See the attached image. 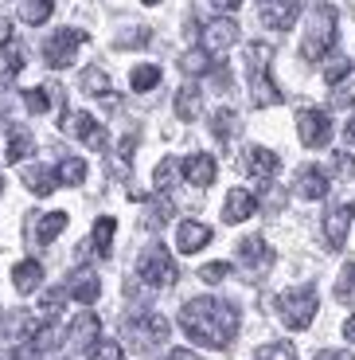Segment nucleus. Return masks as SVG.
Returning <instances> with one entry per match:
<instances>
[{"instance_id": "f257e3e1", "label": "nucleus", "mask_w": 355, "mask_h": 360, "mask_svg": "<svg viewBox=\"0 0 355 360\" xmlns=\"http://www.w3.org/2000/svg\"><path fill=\"white\" fill-rule=\"evenodd\" d=\"M180 329L203 349H227L239 333V309L219 297H192L180 309Z\"/></svg>"}, {"instance_id": "f03ea898", "label": "nucleus", "mask_w": 355, "mask_h": 360, "mask_svg": "<svg viewBox=\"0 0 355 360\" xmlns=\"http://www.w3.org/2000/svg\"><path fill=\"white\" fill-rule=\"evenodd\" d=\"M336 44V12L328 4H316L309 16V27H304V44H301V59L304 63H316L328 55V47Z\"/></svg>"}, {"instance_id": "7ed1b4c3", "label": "nucleus", "mask_w": 355, "mask_h": 360, "mask_svg": "<svg viewBox=\"0 0 355 360\" xmlns=\"http://www.w3.org/2000/svg\"><path fill=\"white\" fill-rule=\"evenodd\" d=\"M274 59V47L269 44H250L246 47V67H250V90H254V106H277L281 102V90L277 82H269L266 67Z\"/></svg>"}, {"instance_id": "20e7f679", "label": "nucleus", "mask_w": 355, "mask_h": 360, "mask_svg": "<svg viewBox=\"0 0 355 360\" xmlns=\"http://www.w3.org/2000/svg\"><path fill=\"white\" fill-rule=\"evenodd\" d=\"M277 309H281V321L289 329H304L316 317V290L312 286L285 290V294H277Z\"/></svg>"}, {"instance_id": "39448f33", "label": "nucleus", "mask_w": 355, "mask_h": 360, "mask_svg": "<svg viewBox=\"0 0 355 360\" xmlns=\"http://www.w3.org/2000/svg\"><path fill=\"white\" fill-rule=\"evenodd\" d=\"M82 44H86V32H79V27H59V32L47 36V44H43L47 67H55V71H59V67H71Z\"/></svg>"}, {"instance_id": "423d86ee", "label": "nucleus", "mask_w": 355, "mask_h": 360, "mask_svg": "<svg viewBox=\"0 0 355 360\" xmlns=\"http://www.w3.org/2000/svg\"><path fill=\"white\" fill-rule=\"evenodd\" d=\"M137 274H141L145 286H172L176 282V262H172V255L164 251V247H149V251L141 255V262H137Z\"/></svg>"}, {"instance_id": "0eeeda50", "label": "nucleus", "mask_w": 355, "mask_h": 360, "mask_svg": "<svg viewBox=\"0 0 355 360\" xmlns=\"http://www.w3.org/2000/svg\"><path fill=\"white\" fill-rule=\"evenodd\" d=\"M62 134H71L79 137L82 145H90V149H106V129H102L98 117H90V114H62Z\"/></svg>"}, {"instance_id": "6e6552de", "label": "nucleus", "mask_w": 355, "mask_h": 360, "mask_svg": "<svg viewBox=\"0 0 355 360\" xmlns=\"http://www.w3.org/2000/svg\"><path fill=\"white\" fill-rule=\"evenodd\" d=\"M297 134H301V141L309 145V149H320V145L332 141V122L324 110H301L297 114Z\"/></svg>"}, {"instance_id": "1a4fd4ad", "label": "nucleus", "mask_w": 355, "mask_h": 360, "mask_svg": "<svg viewBox=\"0 0 355 360\" xmlns=\"http://www.w3.org/2000/svg\"><path fill=\"white\" fill-rule=\"evenodd\" d=\"M242 169H246V176H254V180H274L277 169H281V161H277V153H269V149H262V145H250L246 153H242Z\"/></svg>"}, {"instance_id": "9d476101", "label": "nucleus", "mask_w": 355, "mask_h": 360, "mask_svg": "<svg viewBox=\"0 0 355 360\" xmlns=\"http://www.w3.org/2000/svg\"><path fill=\"white\" fill-rule=\"evenodd\" d=\"M239 44V24H234L231 16L222 20H211V24L203 27V47L207 51H227V47Z\"/></svg>"}, {"instance_id": "9b49d317", "label": "nucleus", "mask_w": 355, "mask_h": 360, "mask_svg": "<svg viewBox=\"0 0 355 360\" xmlns=\"http://www.w3.org/2000/svg\"><path fill=\"white\" fill-rule=\"evenodd\" d=\"M184 180L187 184H196V188H207L215 180V172H219V165H215V157L211 153H192V157H184Z\"/></svg>"}, {"instance_id": "f8f14e48", "label": "nucleus", "mask_w": 355, "mask_h": 360, "mask_svg": "<svg viewBox=\"0 0 355 360\" xmlns=\"http://www.w3.org/2000/svg\"><path fill=\"white\" fill-rule=\"evenodd\" d=\"M297 16H301V4H297V0H269L266 8H262V24L274 27V32L293 27Z\"/></svg>"}, {"instance_id": "ddd939ff", "label": "nucleus", "mask_w": 355, "mask_h": 360, "mask_svg": "<svg viewBox=\"0 0 355 360\" xmlns=\"http://www.w3.org/2000/svg\"><path fill=\"white\" fill-rule=\"evenodd\" d=\"M207 243H211V227H207V224H196V219H184V224L176 227V247H180L184 255L203 251Z\"/></svg>"}, {"instance_id": "4468645a", "label": "nucleus", "mask_w": 355, "mask_h": 360, "mask_svg": "<svg viewBox=\"0 0 355 360\" xmlns=\"http://www.w3.org/2000/svg\"><path fill=\"white\" fill-rule=\"evenodd\" d=\"M254 212H257L254 192H246V188L227 192V204H222V219H227V224H242V219H250Z\"/></svg>"}, {"instance_id": "2eb2a0df", "label": "nucleus", "mask_w": 355, "mask_h": 360, "mask_svg": "<svg viewBox=\"0 0 355 360\" xmlns=\"http://www.w3.org/2000/svg\"><path fill=\"white\" fill-rule=\"evenodd\" d=\"M351 216H355V207L351 204H340V207H332L328 212V219H324V235H328V243L336 247H344V239H347V227H351Z\"/></svg>"}, {"instance_id": "dca6fc26", "label": "nucleus", "mask_w": 355, "mask_h": 360, "mask_svg": "<svg viewBox=\"0 0 355 360\" xmlns=\"http://www.w3.org/2000/svg\"><path fill=\"white\" fill-rule=\"evenodd\" d=\"M133 337L141 345H160V341H168V321L160 314H141L133 321Z\"/></svg>"}, {"instance_id": "f3484780", "label": "nucleus", "mask_w": 355, "mask_h": 360, "mask_svg": "<svg viewBox=\"0 0 355 360\" xmlns=\"http://www.w3.org/2000/svg\"><path fill=\"white\" fill-rule=\"evenodd\" d=\"M297 196H304V200H324L328 196V176L320 169H312V165H304L301 172H297Z\"/></svg>"}, {"instance_id": "a211bd4d", "label": "nucleus", "mask_w": 355, "mask_h": 360, "mask_svg": "<svg viewBox=\"0 0 355 360\" xmlns=\"http://www.w3.org/2000/svg\"><path fill=\"white\" fill-rule=\"evenodd\" d=\"M98 329H102V321H98V314H90V309H82L79 317L71 321V345H79V349H90V345L98 341Z\"/></svg>"}, {"instance_id": "6ab92c4d", "label": "nucleus", "mask_w": 355, "mask_h": 360, "mask_svg": "<svg viewBox=\"0 0 355 360\" xmlns=\"http://www.w3.org/2000/svg\"><path fill=\"white\" fill-rule=\"evenodd\" d=\"M234 251H239V262H242V266H266V262L274 259V251L266 247V239H257V235L239 239V243H234Z\"/></svg>"}, {"instance_id": "aec40b11", "label": "nucleus", "mask_w": 355, "mask_h": 360, "mask_svg": "<svg viewBox=\"0 0 355 360\" xmlns=\"http://www.w3.org/2000/svg\"><path fill=\"white\" fill-rule=\"evenodd\" d=\"M27 153H36V137L27 134L24 126H12V129H8V145H4V161H8V165H20Z\"/></svg>"}, {"instance_id": "412c9836", "label": "nucleus", "mask_w": 355, "mask_h": 360, "mask_svg": "<svg viewBox=\"0 0 355 360\" xmlns=\"http://www.w3.org/2000/svg\"><path fill=\"white\" fill-rule=\"evenodd\" d=\"M24 184L36 196H51L55 188H59V172L55 169H43V165H36V169H24Z\"/></svg>"}, {"instance_id": "4be33fe9", "label": "nucleus", "mask_w": 355, "mask_h": 360, "mask_svg": "<svg viewBox=\"0 0 355 360\" xmlns=\"http://www.w3.org/2000/svg\"><path fill=\"white\" fill-rule=\"evenodd\" d=\"M98 294H102L98 274H90V270L74 274V282H71V297H74V302H82V306H94V302H98Z\"/></svg>"}, {"instance_id": "5701e85b", "label": "nucleus", "mask_w": 355, "mask_h": 360, "mask_svg": "<svg viewBox=\"0 0 355 360\" xmlns=\"http://www.w3.org/2000/svg\"><path fill=\"white\" fill-rule=\"evenodd\" d=\"M12 282H16L20 294H32V290H39V282H43V266H39L36 259H24L12 270Z\"/></svg>"}, {"instance_id": "b1692460", "label": "nucleus", "mask_w": 355, "mask_h": 360, "mask_svg": "<svg viewBox=\"0 0 355 360\" xmlns=\"http://www.w3.org/2000/svg\"><path fill=\"white\" fill-rule=\"evenodd\" d=\"M0 59H4V63H0V79H12V75H20L24 71V44H16V39H8V44L0 47Z\"/></svg>"}, {"instance_id": "393cba45", "label": "nucleus", "mask_w": 355, "mask_h": 360, "mask_svg": "<svg viewBox=\"0 0 355 360\" xmlns=\"http://www.w3.org/2000/svg\"><path fill=\"white\" fill-rule=\"evenodd\" d=\"M51 12H55V0H20V20L24 24H47L51 20Z\"/></svg>"}, {"instance_id": "a878e982", "label": "nucleus", "mask_w": 355, "mask_h": 360, "mask_svg": "<svg viewBox=\"0 0 355 360\" xmlns=\"http://www.w3.org/2000/svg\"><path fill=\"white\" fill-rule=\"evenodd\" d=\"M114 231H117V219L114 216H102L98 224H94V251H98L102 259L114 251Z\"/></svg>"}, {"instance_id": "bb28decb", "label": "nucleus", "mask_w": 355, "mask_h": 360, "mask_svg": "<svg viewBox=\"0 0 355 360\" xmlns=\"http://www.w3.org/2000/svg\"><path fill=\"white\" fill-rule=\"evenodd\" d=\"M62 227H67V212H47V216H39V227H36V239L39 243H51L55 235H62Z\"/></svg>"}, {"instance_id": "cd10ccee", "label": "nucleus", "mask_w": 355, "mask_h": 360, "mask_svg": "<svg viewBox=\"0 0 355 360\" xmlns=\"http://www.w3.org/2000/svg\"><path fill=\"white\" fill-rule=\"evenodd\" d=\"M156 82H160V67L156 63H141V67H133V75H129V86H133L137 94L152 90Z\"/></svg>"}, {"instance_id": "c85d7f7f", "label": "nucleus", "mask_w": 355, "mask_h": 360, "mask_svg": "<svg viewBox=\"0 0 355 360\" xmlns=\"http://www.w3.org/2000/svg\"><path fill=\"white\" fill-rule=\"evenodd\" d=\"M176 114H180V122H196V114H199V90L196 86H184L176 94Z\"/></svg>"}, {"instance_id": "c756f323", "label": "nucleus", "mask_w": 355, "mask_h": 360, "mask_svg": "<svg viewBox=\"0 0 355 360\" xmlns=\"http://www.w3.org/2000/svg\"><path fill=\"white\" fill-rule=\"evenodd\" d=\"M59 184H82L86 180V161L82 157H67V161H59Z\"/></svg>"}, {"instance_id": "7c9ffc66", "label": "nucleus", "mask_w": 355, "mask_h": 360, "mask_svg": "<svg viewBox=\"0 0 355 360\" xmlns=\"http://www.w3.org/2000/svg\"><path fill=\"white\" fill-rule=\"evenodd\" d=\"M180 67H184L187 75H207L211 71V51H207V47H192V51L180 59Z\"/></svg>"}, {"instance_id": "2f4dec72", "label": "nucleus", "mask_w": 355, "mask_h": 360, "mask_svg": "<svg viewBox=\"0 0 355 360\" xmlns=\"http://www.w3.org/2000/svg\"><path fill=\"white\" fill-rule=\"evenodd\" d=\"M82 90L86 94H94V98H109V79H106V71H98V67H86L82 71Z\"/></svg>"}, {"instance_id": "473e14b6", "label": "nucleus", "mask_w": 355, "mask_h": 360, "mask_svg": "<svg viewBox=\"0 0 355 360\" xmlns=\"http://www.w3.org/2000/svg\"><path fill=\"white\" fill-rule=\"evenodd\" d=\"M254 360H297L293 341H274V345H257Z\"/></svg>"}, {"instance_id": "72a5a7b5", "label": "nucleus", "mask_w": 355, "mask_h": 360, "mask_svg": "<svg viewBox=\"0 0 355 360\" xmlns=\"http://www.w3.org/2000/svg\"><path fill=\"white\" fill-rule=\"evenodd\" d=\"M336 297L344 302V306H355V262H347V266L340 270V278H336Z\"/></svg>"}, {"instance_id": "f704fd0d", "label": "nucleus", "mask_w": 355, "mask_h": 360, "mask_svg": "<svg viewBox=\"0 0 355 360\" xmlns=\"http://www.w3.org/2000/svg\"><path fill=\"white\" fill-rule=\"evenodd\" d=\"M176 172H184V169H180V161H176V157H164V161L156 165V172H152V180H156V192H168L172 180H176Z\"/></svg>"}, {"instance_id": "c9c22d12", "label": "nucleus", "mask_w": 355, "mask_h": 360, "mask_svg": "<svg viewBox=\"0 0 355 360\" xmlns=\"http://www.w3.org/2000/svg\"><path fill=\"white\" fill-rule=\"evenodd\" d=\"M55 345H59V329H55L51 321L39 325V329H32V352H51Z\"/></svg>"}, {"instance_id": "e433bc0d", "label": "nucleus", "mask_w": 355, "mask_h": 360, "mask_svg": "<svg viewBox=\"0 0 355 360\" xmlns=\"http://www.w3.org/2000/svg\"><path fill=\"white\" fill-rule=\"evenodd\" d=\"M67 294H71L67 286H55V290H47V294H43V302H39V309H43L47 317H59V309H62V302H67Z\"/></svg>"}, {"instance_id": "4c0bfd02", "label": "nucleus", "mask_w": 355, "mask_h": 360, "mask_svg": "<svg viewBox=\"0 0 355 360\" xmlns=\"http://www.w3.org/2000/svg\"><path fill=\"white\" fill-rule=\"evenodd\" d=\"M125 349L117 341H94L90 345V360H121Z\"/></svg>"}, {"instance_id": "58836bf2", "label": "nucleus", "mask_w": 355, "mask_h": 360, "mask_svg": "<svg viewBox=\"0 0 355 360\" xmlns=\"http://www.w3.org/2000/svg\"><path fill=\"white\" fill-rule=\"evenodd\" d=\"M347 75H351V63H347L344 55H336V59H332V63L324 67V82H328V86H336V82H344Z\"/></svg>"}, {"instance_id": "ea45409f", "label": "nucleus", "mask_w": 355, "mask_h": 360, "mask_svg": "<svg viewBox=\"0 0 355 360\" xmlns=\"http://www.w3.org/2000/svg\"><path fill=\"white\" fill-rule=\"evenodd\" d=\"M211 129H215L219 141H227V137L234 134V110H219V114L211 117Z\"/></svg>"}, {"instance_id": "a19ab883", "label": "nucleus", "mask_w": 355, "mask_h": 360, "mask_svg": "<svg viewBox=\"0 0 355 360\" xmlns=\"http://www.w3.org/2000/svg\"><path fill=\"white\" fill-rule=\"evenodd\" d=\"M24 106L32 110V114H47L51 98H47V90H43V86H36V90H24Z\"/></svg>"}, {"instance_id": "79ce46f5", "label": "nucleus", "mask_w": 355, "mask_h": 360, "mask_svg": "<svg viewBox=\"0 0 355 360\" xmlns=\"http://www.w3.org/2000/svg\"><path fill=\"white\" fill-rule=\"evenodd\" d=\"M231 274V262H207V266H199V278L207 282V286H215V282H222Z\"/></svg>"}, {"instance_id": "37998d69", "label": "nucleus", "mask_w": 355, "mask_h": 360, "mask_svg": "<svg viewBox=\"0 0 355 360\" xmlns=\"http://www.w3.org/2000/svg\"><path fill=\"white\" fill-rule=\"evenodd\" d=\"M141 44H149V27H133L117 39V47H141Z\"/></svg>"}, {"instance_id": "c03bdc74", "label": "nucleus", "mask_w": 355, "mask_h": 360, "mask_svg": "<svg viewBox=\"0 0 355 360\" xmlns=\"http://www.w3.org/2000/svg\"><path fill=\"white\" fill-rule=\"evenodd\" d=\"M316 360H355V352H344V349H324V352H316Z\"/></svg>"}, {"instance_id": "a18cd8bd", "label": "nucleus", "mask_w": 355, "mask_h": 360, "mask_svg": "<svg viewBox=\"0 0 355 360\" xmlns=\"http://www.w3.org/2000/svg\"><path fill=\"white\" fill-rule=\"evenodd\" d=\"M332 169H336L340 176H347V172H351V157H347V153H336V157H332Z\"/></svg>"}, {"instance_id": "49530a36", "label": "nucleus", "mask_w": 355, "mask_h": 360, "mask_svg": "<svg viewBox=\"0 0 355 360\" xmlns=\"http://www.w3.org/2000/svg\"><path fill=\"white\" fill-rule=\"evenodd\" d=\"M211 4H219L222 12H234V8H239V4H242V0H211Z\"/></svg>"}, {"instance_id": "de8ad7c7", "label": "nucleus", "mask_w": 355, "mask_h": 360, "mask_svg": "<svg viewBox=\"0 0 355 360\" xmlns=\"http://www.w3.org/2000/svg\"><path fill=\"white\" fill-rule=\"evenodd\" d=\"M172 360H199L196 352H187V349H172Z\"/></svg>"}, {"instance_id": "09e8293b", "label": "nucleus", "mask_w": 355, "mask_h": 360, "mask_svg": "<svg viewBox=\"0 0 355 360\" xmlns=\"http://www.w3.org/2000/svg\"><path fill=\"white\" fill-rule=\"evenodd\" d=\"M344 337H347V341H355V317H347V321H344Z\"/></svg>"}, {"instance_id": "8fccbe9b", "label": "nucleus", "mask_w": 355, "mask_h": 360, "mask_svg": "<svg viewBox=\"0 0 355 360\" xmlns=\"http://www.w3.org/2000/svg\"><path fill=\"white\" fill-rule=\"evenodd\" d=\"M344 134H347V141L355 145V117H351V122H347V129H344Z\"/></svg>"}, {"instance_id": "3c124183", "label": "nucleus", "mask_w": 355, "mask_h": 360, "mask_svg": "<svg viewBox=\"0 0 355 360\" xmlns=\"http://www.w3.org/2000/svg\"><path fill=\"white\" fill-rule=\"evenodd\" d=\"M145 4H160V0H145Z\"/></svg>"}, {"instance_id": "603ef678", "label": "nucleus", "mask_w": 355, "mask_h": 360, "mask_svg": "<svg viewBox=\"0 0 355 360\" xmlns=\"http://www.w3.org/2000/svg\"><path fill=\"white\" fill-rule=\"evenodd\" d=\"M0 192H4V180H0Z\"/></svg>"}]
</instances>
